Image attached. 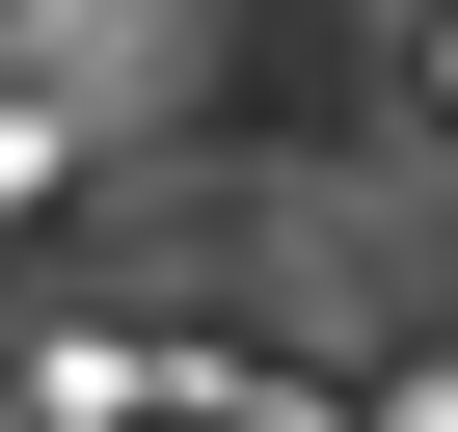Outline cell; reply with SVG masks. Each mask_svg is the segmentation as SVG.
I'll use <instances>...</instances> for the list:
<instances>
[{
  "mask_svg": "<svg viewBox=\"0 0 458 432\" xmlns=\"http://www.w3.org/2000/svg\"><path fill=\"white\" fill-rule=\"evenodd\" d=\"M377 432H458V351H404V378H377Z\"/></svg>",
  "mask_w": 458,
  "mask_h": 432,
  "instance_id": "cell-1",
  "label": "cell"
}]
</instances>
